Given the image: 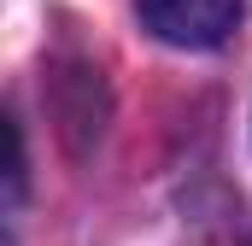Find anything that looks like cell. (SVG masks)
I'll use <instances>...</instances> for the list:
<instances>
[{"mask_svg": "<svg viewBox=\"0 0 252 246\" xmlns=\"http://www.w3.org/2000/svg\"><path fill=\"white\" fill-rule=\"evenodd\" d=\"M247 0H135L141 24L170 47H217L235 35Z\"/></svg>", "mask_w": 252, "mask_h": 246, "instance_id": "6da1fadb", "label": "cell"}]
</instances>
